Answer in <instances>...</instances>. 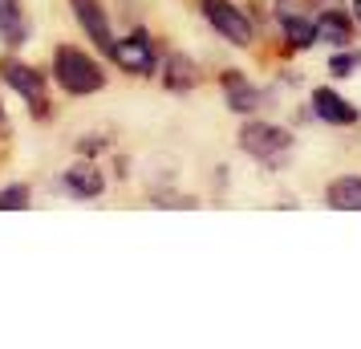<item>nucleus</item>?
<instances>
[{
	"label": "nucleus",
	"instance_id": "nucleus-15",
	"mask_svg": "<svg viewBox=\"0 0 361 349\" xmlns=\"http://www.w3.org/2000/svg\"><path fill=\"white\" fill-rule=\"evenodd\" d=\"M20 207H29V187L25 183H13L0 191V212H20Z\"/></svg>",
	"mask_w": 361,
	"mask_h": 349
},
{
	"label": "nucleus",
	"instance_id": "nucleus-2",
	"mask_svg": "<svg viewBox=\"0 0 361 349\" xmlns=\"http://www.w3.org/2000/svg\"><path fill=\"white\" fill-rule=\"evenodd\" d=\"M203 13H207L215 33H224V41L240 45V49L252 45V20H247L231 0H203Z\"/></svg>",
	"mask_w": 361,
	"mask_h": 349
},
{
	"label": "nucleus",
	"instance_id": "nucleus-6",
	"mask_svg": "<svg viewBox=\"0 0 361 349\" xmlns=\"http://www.w3.org/2000/svg\"><path fill=\"white\" fill-rule=\"evenodd\" d=\"M69 4H73V13H78L85 33L94 37L102 49H114V37H110V25H106V13H102L98 0H69Z\"/></svg>",
	"mask_w": 361,
	"mask_h": 349
},
{
	"label": "nucleus",
	"instance_id": "nucleus-16",
	"mask_svg": "<svg viewBox=\"0 0 361 349\" xmlns=\"http://www.w3.org/2000/svg\"><path fill=\"white\" fill-rule=\"evenodd\" d=\"M357 61H361L357 53H353V57H349V53H341V57H333V66H329V69H333L337 78H349V73L357 69Z\"/></svg>",
	"mask_w": 361,
	"mask_h": 349
},
{
	"label": "nucleus",
	"instance_id": "nucleus-19",
	"mask_svg": "<svg viewBox=\"0 0 361 349\" xmlns=\"http://www.w3.org/2000/svg\"><path fill=\"white\" fill-rule=\"evenodd\" d=\"M357 20H361V0H357Z\"/></svg>",
	"mask_w": 361,
	"mask_h": 349
},
{
	"label": "nucleus",
	"instance_id": "nucleus-5",
	"mask_svg": "<svg viewBox=\"0 0 361 349\" xmlns=\"http://www.w3.org/2000/svg\"><path fill=\"white\" fill-rule=\"evenodd\" d=\"M4 82L17 90L20 98H29L37 110H45V82H41V73L29 66H20V61H4Z\"/></svg>",
	"mask_w": 361,
	"mask_h": 349
},
{
	"label": "nucleus",
	"instance_id": "nucleus-10",
	"mask_svg": "<svg viewBox=\"0 0 361 349\" xmlns=\"http://www.w3.org/2000/svg\"><path fill=\"white\" fill-rule=\"evenodd\" d=\"M280 20H284V37L293 41L296 49H309L312 41H317V25H309L305 17L288 13V0H280Z\"/></svg>",
	"mask_w": 361,
	"mask_h": 349
},
{
	"label": "nucleus",
	"instance_id": "nucleus-14",
	"mask_svg": "<svg viewBox=\"0 0 361 349\" xmlns=\"http://www.w3.org/2000/svg\"><path fill=\"white\" fill-rule=\"evenodd\" d=\"M166 85H171V90H187V85H195V66H191V57L175 53V57L166 61Z\"/></svg>",
	"mask_w": 361,
	"mask_h": 349
},
{
	"label": "nucleus",
	"instance_id": "nucleus-18",
	"mask_svg": "<svg viewBox=\"0 0 361 349\" xmlns=\"http://www.w3.org/2000/svg\"><path fill=\"white\" fill-rule=\"evenodd\" d=\"M0 130H8V122H4V110H0Z\"/></svg>",
	"mask_w": 361,
	"mask_h": 349
},
{
	"label": "nucleus",
	"instance_id": "nucleus-11",
	"mask_svg": "<svg viewBox=\"0 0 361 349\" xmlns=\"http://www.w3.org/2000/svg\"><path fill=\"white\" fill-rule=\"evenodd\" d=\"M329 207H337V212H361V179H337V183L329 187Z\"/></svg>",
	"mask_w": 361,
	"mask_h": 349
},
{
	"label": "nucleus",
	"instance_id": "nucleus-3",
	"mask_svg": "<svg viewBox=\"0 0 361 349\" xmlns=\"http://www.w3.org/2000/svg\"><path fill=\"white\" fill-rule=\"evenodd\" d=\"M288 130H280V126H268V122H252L240 130V147L252 154V159H276L288 150Z\"/></svg>",
	"mask_w": 361,
	"mask_h": 349
},
{
	"label": "nucleus",
	"instance_id": "nucleus-1",
	"mask_svg": "<svg viewBox=\"0 0 361 349\" xmlns=\"http://www.w3.org/2000/svg\"><path fill=\"white\" fill-rule=\"evenodd\" d=\"M53 69H57L61 90H69V94H94V90L106 85L102 69L94 66V57H85L78 49H57L53 53Z\"/></svg>",
	"mask_w": 361,
	"mask_h": 349
},
{
	"label": "nucleus",
	"instance_id": "nucleus-4",
	"mask_svg": "<svg viewBox=\"0 0 361 349\" xmlns=\"http://www.w3.org/2000/svg\"><path fill=\"white\" fill-rule=\"evenodd\" d=\"M114 61L126 73H150L154 69V45H150L147 33H130L126 41H114Z\"/></svg>",
	"mask_w": 361,
	"mask_h": 349
},
{
	"label": "nucleus",
	"instance_id": "nucleus-13",
	"mask_svg": "<svg viewBox=\"0 0 361 349\" xmlns=\"http://www.w3.org/2000/svg\"><path fill=\"white\" fill-rule=\"evenodd\" d=\"M224 82H228V94H231V110H240V114L260 110V94H256L252 85H244V78H240V73H228Z\"/></svg>",
	"mask_w": 361,
	"mask_h": 349
},
{
	"label": "nucleus",
	"instance_id": "nucleus-8",
	"mask_svg": "<svg viewBox=\"0 0 361 349\" xmlns=\"http://www.w3.org/2000/svg\"><path fill=\"white\" fill-rule=\"evenodd\" d=\"M66 191L69 195H78V200H94V195H102V175H98V166H90V163H78V166H69L66 171Z\"/></svg>",
	"mask_w": 361,
	"mask_h": 349
},
{
	"label": "nucleus",
	"instance_id": "nucleus-7",
	"mask_svg": "<svg viewBox=\"0 0 361 349\" xmlns=\"http://www.w3.org/2000/svg\"><path fill=\"white\" fill-rule=\"evenodd\" d=\"M312 110H317V118H325V122H333V126L357 122V110H353L341 94H333V90H317V94H312Z\"/></svg>",
	"mask_w": 361,
	"mask_h": 349
},
{
	"label": "nucleus",
	"instance_id": "nucleus-9",
	"mask_svg": "<svg viewBox=\"0 0 361 349\" xmlns=\"http://www.w3.org/2000/svg\"><path fill=\"white\" fill-rule=\"evenodd\" d=\"M317 41H329V45H349L353 41V25L341 8H329L325 17L317 20Z\"/></svg>",
	"mask_w": 361,
	"mask_h": 349
},
{
	"label": "nucleus",
	"instance_id": "nucleus-12",
	"mask_svg": "<svg viewBox=\"0 0 361 349\" xmlns=\"http://www.w3.org/2000/svg\"><path fill=\"white\" fill-rule=\"evenodd\" d=\"M0 37L8 45H25V17L17 0H0Z\"/></svg>",
	"mask_w": 361,
	"mask_h": 349
},
{
	"label": "nucleus",
	"instance_id": "nucleus-17",
	"mask_svg": "<svg viewBox=\"0 0 361 349\" xmlns=\"http://www.w3.org/2000/svg\"><path fill=\"white\" fill-rule=\"evenodd\" d=\"M309 4H317V8H325V13H329V8H341V0H309Z\"/></svg>",
	"mask_w": 361,
	"mask_h": 349
}]
</instances>
